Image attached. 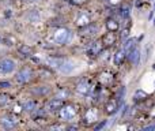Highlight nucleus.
<instances>
[{"label": "nucleus", "instance_id": "nucleus-1", "mask_svg": "<svg viewBox=\"0 0 155 131\" xmlns=\"http://www.w3.org/2000/svg\"><path fill=\"white\" fill-rule=\"evenodd\" d=\"M71 37H72L71 32L68 29H64V27H60V29H57L56 32H54V41H56L57 44L68 43V41L71 40Z\"/></svg>", "mask_w": 155, "mask_h": 131}, {"label": "nucleus", "instance_id": "nucleus-2", "mask_svg": "<svg viewBox=\"0 0 155 131\" xmlns=\"http://www.w3.org/2000/svg\"><path fill=\"white\" fill-rule=\"evenodd\" d=\"M15 62L11 59H2L0 60V74H11L15 70Z\"/></svg>", "mask_w": 155, "mask_h": 131}, {"label": "nucleus", "instance_id": "nucleus-3", "mask_svg": "<svg viewBox=\"0 0 155 131\" xmlns=\"http://www.w3.org/2000/svg\"><path fill=\"white\" fill-rule=\"evenodd\" d=\"M76 115V111L72 105H67V107H61L60 108V118L63 120H71L74 119Z\"/></svg>", "mask_w": 155, "mask_h": 131}, {"label": "nucleus", "instance_id": "nucleus-4", "mask_svg": "<svg viewBox=\"0 0 155 131\" xmlns=\"http://www.w3.org/2000/svg\"><path fill=\"white\" fill-rule=\"evenodd\" d=\"M31 77H33V72H31V70L30 68H22L21 71L16 74V81H18L19 83H27L30 79H31Z\"/></svg>", "mask_w": 155, "mask_h": 131}, {"label": "nucleus", "instance_id": "nucleus-5", "mask_svg": "<svg viewBox=\"0 0 155 131\" xmlns=\"http://www.w3.org/2000/svg\"><path fill=\"white\" fill-rule=\"evenodd\" d=\"M102 49V43L101 41H94V43H91L90 45H88L87 48V56L88 57H95L99 55V52H101Z\"/></svg>", "mask_w": 155, "mask_h": 131}, {"label": "nucleus", "instance_id": "nucleus-6", "mask_svg": "<svg viewBox=\"0 0 155 131\" xmlns=\"http://www.w3.org/2000/svg\"><path fill=\"white\" fill-rule=\"evenodd\" d=\"M0 124H2L4 129H14V127L18 124V120H16L14 116H4L0 120Z\"/></svg>", "mask_w": 155, "mask_h": 131}, {"label": "nucleus", "instance_id": "nucleus-7", "mask_svg": "<svg viewBox=\"0 0 155 131\" xmlns=\"http://www.w3.org/2000/svg\"><path fill=\"white\" fill-rule=\"evenodd\" d=\"M64 105V102H63V100H60V98H53V100H49L48 101V104H46V108H48L49 111H57V109H60V108Z\"/></svg>", "mask_w": 155, "mask_h": 131}, {"label": "nucleus", "instance_id": "nucleus-8", "mask_svg": "<svg viewBox=\"0 0 155 131\" xmlns=\"http://www.w3.org/2000/svg\"><path fill=\"white\" fill-rule=\"evenodd\" d=\"M90 90H91V88H90V83H88L87 81H82V82H79L76 86V91L80 94H83V96L88 94Z\"/></svg>", "mask_w": 155, "mask_h": 131}, {"label": "nucleus", "instance_id": "nucleus-9", "mask_svg": "<svg viewBox=\"0 0 155 131\" xmlns=\"http://www.w3.org/2000/svg\"><path fill=\"white\" fill-rule=\"evenodd\" d=\"M88 23H90V15H88L86 11H82V12L79 14V16H78V19H76V25L80 26V27H83Z\"/></svg>", "mask_w": 155, "mask_h": 131}, {"label": "nucleus", "instance_id": "nucleus-10", "mask_svg": "<svg viewBox=\"0 0 155 131\" xmlns=\"http://www.w3.org/2000/svg\"><path fill=\"white\" fill-rule=\"evenodd\" d=\"M74 68H75V66H74L72 62H70V60H63V63L59 67V71L64 72V74H68V72H72Z\"/></svg>", "mask_w": 155, "mask_h": 131}, {"label": "nucleus", "instance_id": "nucleus-11", "mask_svg": "<svg viewBox=\"0 0 155 131\" xmlns=\"http://www.w3.org/2000/svg\"><path fill=\"white\" fill-rule=\"evenodd\" d=\"M116 43V36H114V32H109L102 37V44H105L106 47H110Z\"/></svg>", "mask_w": 155, "mask_h": 131}, {"label": "nucleus", "instance_id": "nucleus-12", "mask_svg": "<svg viewBox=\"0 0 155 131\" xmlns=\"http://www.w3.org/2000/svg\"><path fill=\"white\" fill-rule=\"evenodd\" d=\"M52 91L51 86H37L35 89H33V93L35 94V96H46V94H49Z\"/></svg>", "mask_w": 155, "mask_h": 131}, {"label": "nucleus", "instance_id": "nucleus-13", "mask_svg": "<svg viewBox=\"0 0 155 131\" xmlns=\"http://www.w3.org/2000/svg\"><path fill=\"white\" fill-rule=\"evenodd\" d=\"M97 32H98V26L88 23V25H86V26H83L82 34H83V36H94Z\"/></svg>", "mask_w": 155, "mask_h": 131}, {"label": "nucleus", "instance_id": "nucleus-14", "mask_svg": "<svg viewBox=\"0 0 155 131\" xmlns=\"http://www.w3.org/2000/svg\"><path fill=\"white\" fill-rule=\"evenodd\" d=\"M129 60L134 63V66L139 64V60H140V51L137 48H134L131 52H129Z\"/></svg>", "mask_w": 155, "mask_h": 131}, {"label": "nucleus", "instance_id": "nucleus-15", "mask_svg": "<svg viewBox=\"0 0 155 131\" xmlns=\"http://www.w3.org/2000/svg\"><path fill=\"white\" fill-rule=\"evenodd\" d=\"M63 60H64V59H60V57H46L45 62L48 63L49 66L54 67V68H59L60 64L63 63Z\"/></svg>", "mask_w": 155, "mask_h": 131}, {"label": "nucleus", "instance_id": "nucleus-16", "mask_svg": "<svg viewBox=\"0 0 155 131\" xmlns=\"http://www.w3.org/2000/svg\"><path fill=\"white\" fill-rule=\"evenodd\" d=\"M105 109H106L107 113H114V112H117V109H118L117 101H114V100H113V101H109V102L106 104V108H105Z\"/></svg>", "mask_w": 155, "mask_h": 131}, {"label": "nucleus", "instance_id": "nucleus-17", "mask_svg": "<svg viewBox=\"0 0 155 131\" xmlns=\"http://www.w3.org/2000/svg\"><path fill=\"white\" fill-rule=\"evenodd\" d=\"M134 48H136V43H135V40H132V38H131V40H128L125 44H124V49H123V51L125 52V53H129V52H131Z\"/></svg>", "mask_w": 155, "mask_h": 131}, {"label": "nucleus", "instance_id": "nucleus-18", "mask_svg": "<svg viewBox=\"0 0 155 131\" xmlns=\"http://www.w3.org/2000/svg\"><path fill=\"white\" fill-rule=\"evenodd\" d=\"M19 53H21L22 56L29 57V56H31L33 55V49L30 48L29 45H22L21 48H19Z\"/></svg>", "mask_w": 155, "mask_h": 131}, {"label": "nucleus", "instance_id": "nucleus-19", "mask_svg": "<svg viewBox=\"0 0 155 131\" xmlns=\"http://www.w3.org/2000/svg\"><path fill=\"white\" fill-rule=\"evenodd\" d=\"M106 27H107V30H109V32H117V30H118V23L114 21V19H107Z\"/></svg>", "mask_w": 155, "mask_h": 131}, {"label": "nucleus", "instance_id": "nucleus-20", "mask_svg": "<svg viewBox=\"0 0 155 131\" xmlns=\"http://www.w3.org/2000/svg\"><path fill=\"white\" fill-rule=\"evenodd\" d=\"M112 81H113V74L112 72H104V74H101V82L102 83L109 85Z\"/></svg>", "mask_w": 155, "mask_h": 131}, {"label": "nucleus", "instance_id": "nucleus-21", "mask_svg": "<svg viewBox=\"0 0 155 131\" xmlns=\"http://www.w3.org/2000/svg\"><path fill=\"white\" fill-rule=\"evenodd\" d=\"M124 56H125V52L121 49V51H118L117 53L114 55V64L116 66H120L121 63H123V60H124Z\"/></svg>", "mask_w": 155, "mask_h": 131}, {"label": "nucleus", "instance_id": "nucleus-22", "mask_svg": "<svg viewBox=\"0 0 155 131\" xmlns=\"http://www.w3.org/2000/svg\"><path fill=\"white\" fill-rule=\"evenodd\" d=\"M22 108H23L26 112H31V111L35 109V101H34V100H29V101L25 102Z\"/></svg>", "mask_w": 155, "mask_h": 131}, {"label": "nucleus", "instance_id": "nucleus-23", "mask_svg": "<svg viewBox=\"0 0 155 131\" xmlns=\"http://www.w3.org/2000/svg\"><path fill=\"white\" fill-rule=\"evenodd\" d=\"M86 120L87 122H95L97 120V111L95 109H90L87 112V116H86Z\"/></svg>", "mask_w": 155, "mask_h": 131}, {"label": "nucleus", "instance_id": "nucleus-24", "mask_svg": "<svg viewBox=\"0 0 155 131\" xmlns=\"http://www.w3.org/2000/svg\"><path fill=\"white\" fill-rule=\"evenodd\" d=\"M129 10H131V7H129L128 4H123L120 7V15L124 16V18H127V16L129 15Z\"/></svg>", "mask_w": 155, "mask_h": 131}, {"label": "nucleus", "instance_id": "nucleus-25", "mask_svg": "<svg viewBox=\"0 0 155 131\" xmlns=\"http://www.w3.org/2000/svg\"><path fill=\"white\" fill-rule=\"evenodd\" d=\"M70 96V90L68 89H61V90L57 93V96H56V98H60V100H64V98H67V97Z\"/></svg>", "mask_w": 155, "mask_h": 131}, {"label": "nucleus", "instance_id": "nucleus-26", "mask_svg": "<svg viewBox=\"0 0 155 131\" xmlns=\"http://www.w3.org/2000/svg\"><path fill=\"white\" fill-rule=\"evenodd\" d=\"M146 97H147V93H146L144 90H137L136 93H135V100H136V101H140V100H144Z\"/></svg>", "mask_w": 155, "mask_h": 131}, {"label": "nucleus", "instance_id": "nucleus-27", "mask_svg": "<svg viewBox=\"0 0 155 131\" xmlns=\"http://www.w3.org/2000/svg\"><path fill=\"white\" fill-rule=\"evenodd\" d=\"M30 21L31 22H35V21H38L40 19V14H38V11L37 10H31V12H30Z\"/></svg>", "mask_w": 155, "mask_h": 131}, {"label": "nucleus", "instance_id": "nucleus-28", "mask_svg": "<svg viewBox=\"0 0 155 131\" xmlns=\"http://www.w3.org/2000/svg\"><path fill=\"white\" fill-rule=\"evenodd\" d=\"M8 102V96L7 94H0V105H5Z\"/></svg>", "mask_w": 155, "mask_h": 131}, {"label": "nucleus", "instance_id": "nucleus-29", "mask_svg": "<svg viewBox=\"0 0 155 131\" xmlns=\"http://www.w3.org/2000/svg\"><path fill=\"white\" fill-rule=\"evenodd\" d=\"M99 57H101L102 60L107 59V57H109V51H107V49H105V51H102V49H101V52H99Z\"/></svg>", "mask_w": 155, "mask_h": 131}, {"label": "nucleus", "instance_id": "nucleus-30", "mask_svg": "<svg viewBox=\"0 0 155 131\" xmlns=\"http://www.w3.org/2000/svg\"><path fill=\"white\" fill-rule=\"evenodd\" d=\"M45 109H38V111H35V113H34V118H38V116H44L45 115Z\"/></svg>", "mask_w": 155, "mask_h": 131}, {"label": "nucleus", "instance_id": "nucleus-31", "mask_svg": "<svg viewBox=\"0 0 155 131\" xmlns=\"http://www.w3.org/2000/svg\"><path fill=\"white\" fill-rule=\"evenodd\" d=\"M8 88H11L10 82H0V89H8Z\"/></svg>", "mask_w": 155, "mask_h": 131}, {"label": "nucleus", "instance_id": "nucleus-32", "mask_svg": "<svg viewBox=\"0 0 155 131\" xmlns=\"http://www.w3.org/2000/svg\"><path fill=\"white\" fill-rule=\"evenodd\" d=\"M105 123H106V122H104V123H101V124H98V126L95 127V130H99V129H102V127L105 126Z\"/></svg>", "mask_w": 155, "mask_h": 131}, {"label": "nucleus", "instance_id": "nucleus-33", "mask_svg": "<svg viewBox=\"0 0 155 131\" xmlns=\"http://www.w3.org/2000/svg\"><path fill=\"white\" fill-rule=\"evenodd\" d=\"M128 32H129L128 29H125V30H124V33H123V38H125L127 36H128Z\"/></svg>", "mask_w": 155, "mask_h": 131}, {"label": "nucleus", "instance_id": "nucleus-34", "mask_svg": "<svg viewBox=\"0 0 155 131\" xmlns=\"http://www.w3.org/2000/svg\"><path fill=\"white\" fill-rule=\"evenodd\" d=\"M52 129H53V130H61L63 127H61V126H53Z\"/></svg>", "mask_w": 155, "mask_h": 131}, {"label": "nucleus", "instance_id": "nucleus-35", "mask_svg": "<svg viewBox=\"0 0 155 131\" xmlns=\"http://www.w3.org/2000/svg\"><path fill=\"white\" fill-rule=\"evenodd\" d=\"M67 129L68 130H75V129H78V126H68Z\"/></svg>", "mask_w": 155, "mask_h": 131}, {"label": "nucleus", "instance_id": "nucleus-36", "mask_svg": "<svg viewBox=\"0 0 155 131\" xmlns=\"http://www.w3.org/2000/svg\"><path fill=\"white\" fill-rule=\"evenodd\" d=\"M30 2H38V0H30Z\"/></svg>", "mask_w": 155, "mask_h": 131}, {"label": "nucleus", "instance_id": "nucleus-37", "mask_svg": "<svg viewBox=\"0 0 155 131\" xmlns=\"http://www.w3.org/2000/svg\"><path fill=\"white\" fill-rule=\"evenodd\" d=\"M154 26H155V19H154Z\"/></svg>", "mask_w": 155, "mask_h": 131}, {"label": "nucleus", "instance_id": "nucleus-38", "mask_svg": "<svg viewBox=\"0 0 155 131\" xmlns=\"http://www.w3.org/2000/svg\"><path fill=\"white\" fill-rule=\"evenodd\" d=\"M154 10H155V5H154Z\"/></svg>", "mask_w": 155, "mask_h": 131}]
</instances>
